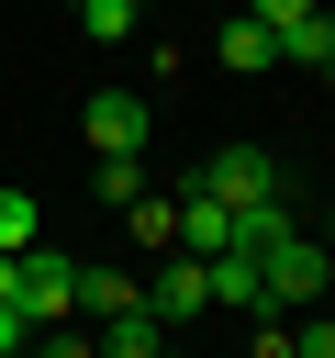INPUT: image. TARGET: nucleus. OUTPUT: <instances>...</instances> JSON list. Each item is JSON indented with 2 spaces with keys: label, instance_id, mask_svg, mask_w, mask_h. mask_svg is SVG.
Instances as JSON below:
<instances>
[{
  "label": "nucleus",
  "instance_id": "f8f14e48",
  "mask_svg": "<svg viewBox=\"0 0 335 358\" xmlns=\"http://www.w3.org/2000/svg\"><path fill=\"white\" fill-rule=\"evenodd\" d=\"M89 347H100V358H156V347H168V324H156V313H112Z\"/></svg>",
  "mask_w": 335,
  "mask_h": 358
},
{
  "label": "nucleus",
  "instance_id": "39448f33",
  "mask_svg": "<svg viewBox=\"0 0 335 358\" xmlns=\"http://www.w3.org/2000/svg\"><path fill=\"white\" fill-rule=\"evenodd\" d=\"M78 134H89V157H145V101L134 90H89Z\"/></svg>",
  "mask_w": 335,
  "mask_h": 358
},
{
  "label": "nucleus",
  "instance_id": "dca6fc26",
  "mask_svg": "<svg viewBox=\"0 0 335 358\" xmlns=\"http://www.w3.org/2000/svg\"><path fill=\"white\" fill-rule=\"evenodd\" d=\"M22 358H100V347H89L78 324H34V347H22Z\"/></svg>",
  "mask_w": 335,
  "mask_h": 358
},
{
  "label": "nucleus",
  "instance_id": "6e6552de",
  "mask_svg": "<svg viewBox=\"0 0 335 358\" xmlns=\"http://www.w3.org/2000/svg\"><path fill=\"white\" fill-rule=\"evenodd\" d=\"M212 56H223V67H234V78H268V67H279V34H268V22H257V11H234V22H223V34H212Z\"/></svg>",
  "mask_w": 335,
  "mask_h": 358
},
{
  "label": "nucleus",
  "instance_id": "4468645a",
  "mask_svg": "<svg viewBox=\"0 0 335 358\" xmlns=\"http://www.w3.org/2000/svg\"><path fill=\"white\" fill-rule=\"evenodd\" d=\"M45 224H34V190H0V257H22Z\"/></svg>",
  "mask_w": 335,
  "mask_h": 358
},
{
  "label": "nucleus",
  "instance_id": "9b49d317",
  "mask_svg": "<svg viewBox=\"0 0 335 358\" xmlns=\"http://www.w3.org/2000/svg\"><path fill=\"white\" fill-rule=\"evenodd\" d=\"M279 67H324V78H335V11H324V0L279 34Z\"/></svg>",
  "mask_w": 335,
  "mask_h": 358
},
{
  "label": "nucleus",
  "instance_id": "6ab92c4d",
  "mask_svg": "<svg viewBox=\"0 0 335 358\" xmlns=\"http://www.w3.org/2000/svg\"><path fill=\"white\" fill-rule=\"evenodd\" d=\"M156 358H179V347H156Z\"/></svg>",
  "mask_w": 335,
  "mask_h": 358
},
{
  "label": "nucleus",
  "instance_id": "9d476101",
  "mask_svg": "<svg viewBox=\"0 0 335 358\" xmlns=\"http://www.w3.org/2000/svg\"><path fill=\"white\" fill-rule=\"evenodd\" d=\"M123 224H134V246H145V257H168V246H179V190H134V201H123Z\"/></svg>",
  "mask_w": 335,
  "mask_h": 358
},
{
  "label": "nucleus",
  "instance_id": "423d86ee",
  "mask_svg": "<svg viewBox=\"0 0 335 358\" xmlns=\"http://www.w3.org/2000/svg\"><path fill=\"white\" fill-rule=\"evenodd\" d=\"M179 246H190V257H223V246H234V201H212L201 179H179Z\"/></svg>",
  "mask_w": 335,
  "mask_h": 358
},
{
  "label": "nucleus",
  "instance_id": "0eeeda50",
  "mask_svg": "<svg viewBox=\"0 0 335 358\" xmlns=\"http://www.w3.org/2000/svg\"><path fill=\"white\" fill-rule=\"evenodd\" d=\"M201 268H212V302H223V313H268V257L223 246V257H201Z\"/></svg>",
  "mask_w": 335,
  "mask_h": 358
},
{
  "label": "nucleus",
  "instance_id": "f257e3e1",
  "mask_svg": "<svg viewBox=\"0 0 335 358\" xmlns=\"http://www.w3.org/2000/svg\"><path fill=\"white\" fill-rule=\"evenodd\" d=\"M324 291H335V257H324V246L290 224V235L268 246V313H313Z\"/></svg>",
  "mask_w": 335,
  "mask_h": 358
},
{
  "label": "nucleus",
  "instance_id": "aec40b11",
  "mask_svg": "<svg viewBox=\"0 0 335 358\" xmlns=\"http://www.w3.org/2000/svg\"><path fill=\"white\" fill-rule=\"evenodd\" d=\"M324 313H335V291H324Z\"/></svg>",
  "mask_w": 335,
  "mask_h": 358
},
{
  "label": "nucleus",
  "instance_id": "ddd939ff",
  "mask_svg": "<svg viewBox=\"0 0 335 358\" xmlns=\"http://www.w3.org/2000/svg\"><path fill=\"white\" fill-rule=\"evenodd\" d=\"M134 11H145V0H78V34H89V45H123Z\"/></svg>",
  "mask_w": 335,
  "mask_h": 358
},
{
  "label": "nucleus",
  "instance_id": "1a4fd4ad",
  "mask_svg": "<svg viewBox=\"0 0 335 358\" xmlns=\"http://www.w3.org/2000/svg\"><path fill=\"white\" fill-rule=\"evenodd\" d=\"M78 313H89V324L145 313V280H134V268H89V257H78Z\"/></svg>",
  "mask_w": 335,
  "mask_h": 358
},
{
  "label": "nucleus",
  "instance_id": "2eb2a0df",
  "mask_svg": "<svg viewBox=\"0 0 335 358\" xmlns=\"http://www.w3.org/2000/svg\"><path fill=\"white\" fill-rule=\"evenodd\" d=\"M134 190H145V157H100V201H112V213H123V201H134Z\"/></svg>",
  "mask_w": 335,
  "mask_h": 358
},
{
  "label": "nucleus",
  "instance_id": "f3484780",
  "mask_svg": "<svg viewBox=\"0 0 335 358\" xmlns=\"http://www.w3.org/2000/svg\"><path fill=\"white\" fill-rule=\"evenodd\" d=\"M246 11H257V22H268V34H290V22H302V11H313V0H246Z\"/></svg>",
  "mask_w": 335,
  "mask_h": 358
},
{
  "label": "nucleus",
  "instance_id": "20e7f679",
  "mask_svg": "<svg viewBox=\"0 0 335 358\" xmlns=\"http://www.w3.org/2000/svg\"><path fill=\"white\" fill-rule=\"evenodd\" d=\"M145 313H156V324H190V313H212V268H201L190 246H168V257H156V280H145Z\"/></svg>",
  "mask_w": 335,
  "mask_h": 358
},
{
  "label": "nucleus",
  "instance_id": "7ed1b4c3",
  "mask_svg": "<svg viewBox=\"0 0 335 358\" xmlns=\"http://www.w3.org/2000/svg\"><path fill=\"white\" fill-rule=\"evenodd\" d=\"M22 313H34V324H67V313H78V257H56L45 235L22 246Z\"/></svg>",
  "mask_w": 335,
  "mask_h": 358
},
{
  "label": "nucleus",
  "instance_id": "a211bd4d",
  "mask_svg": "<svg viewBox=\"0 0 335 358\" xmlns=\"http://www.w3.org/2000/svg\"><path fill=\"white\" fill-rule=\"evenodd\" d=\"M0 302H22V257H0Z\"/></svg>",
  "mask_w": 335,
  "mask_h": 358
},
{
  "label": "nucleus",
  "instance_id": "f03ea898",
  "mask_svg": "<svg viewBox=\"0 0 335 358\" xmlns=\"http://www.w3.org/2000/svg\"><path fill=\"white\" fill-rule=\"evenodd\" d=\"M190 179H201L212 201H234V213H246V201H268V190H279V157H268V145H212Z\"/></svg>",
  "mask_w": 335,
  "mask_h": 358
}]
</instances>
